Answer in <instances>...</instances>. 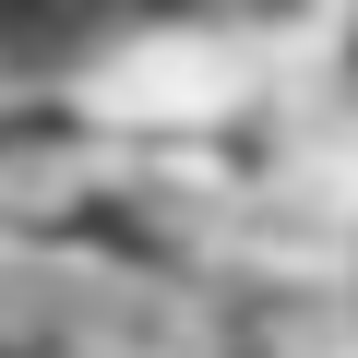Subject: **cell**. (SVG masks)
I'll return each instance as SVG.
<instances>
[{"label": "cell", "instance_id": "cell-1", "mask_svg": "<svg viewBox=\"0 0 358 358\" xmlns=\"http://www.w3.org/2000/svg\"><path fill=\"white\" fill-rule=\"evenodd\" d=\"M215 0H0V60H84L120 36H167Z\"/></svg>", "mask_w": 358, "mask_h": 358}]
</instances>
